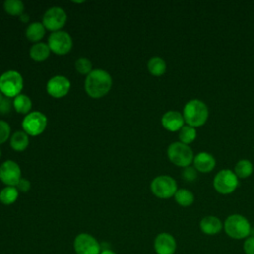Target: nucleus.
<instances>
[{
	"instance_id": "1",
	"label": "nucleus",
	"mask_w": 254,
	"mask_h": 254,
	"mask_svg": "<svg viewBox=\"0 0 254 254\" xmlns=\"http://www.w3.org/2000/svg\"><path fill=\"white\" fill-rule=\"evenodd\" d=\"M112 77L108 71L96 68L86 75L84 88L88 96L91 98H101L105 96L111 89Z\"/></svg>"
},
{
	"instance_id": "2",
	"label": "nucleus",
	"mask_w": 254,
	"mask_h": 254,
	"mask_svg": "<svg viewBox=\"0 0 254 254\" xmlns=\"http://www.w3.org/2000/svg\"><path fill=\"white\" fill-rule=\"evenodd\" d=\"M208 107L200 99L189 100L183 110V116L185 122L192 127H199L203 125L208 118Z\"/></svg>"
},
{
	"instance_id": "3",
	"label": "nucleus",
	"mask_w": 254,
	"mask_h": 254,
	"mask_svg": "<svg viewBox=\"0 0 254 254\" xmlns=\"http://www.w3.org/2000/svg\"><path fill=\"white\" fill-rule=\"evenodd\" d=\"M223 228L225 233L233 239L246 238L251 231V225L248 219L241 214H231L224 220Z\"/></svg>"
},
{
	"instance_id": "4",
	"label": "nucleus",
	"mask_w": 254,
	"mask_h": 254,
	"mask_svg": "<svg viewBox=\"0 0 254 254\" xmlns=\"http://www.w3.org/2000/svg\"><path fill=\"white\" fill-rule=\"evenodd\" d=\"M23 86V76L17 70L10 69L0 75V91L5 97L14 98L21 94Z\"/></svg>"
},
{
	"instance_id": "5",
	"label": "nucleus",
	"mask_w": 254,
	"mask_h": 254,
	"mask_svg": "<svg viewBox=\"0 0 254 254\" xmlns=\"http://www.w3.org/2000/svg\"><path fill=\"white\" fill-rule=\"evenodd\" d=\"M169 160L178 167L186 168L190 166L193 161V152L191 148L182 142H173L167 149Z\"/></svg>"
},
{
	"instance_id": "6",
	"label": "nucleus",
	"mask_w": 254,
	"mask_h": 254,
	"mask_svg": "<svg viewBox=\"0 0 254 254\" xmlns=\"http://www.w3.org/2000/svg\"><path fill=\"white\" fill-rule=\"evenodd\" d=\"M151 191L159 198H170L175 195L178 190L177 182L168 175H160L153 179L150 185Z\"/></svg>"
},
{
	"instance_id": "7",
	"label": "nucleus",
	"mask_w": 254,
	"mask_h": 254,
	"mask_svg": "<svg viewBox=\"0 0 254 254\" xmlns=\"http://www.w3.org/2000/svg\"><path fill=\"white\" fill-rule=\"evenodd\" d=\"M48 124L47 116L41 111H31L25 115L22 121V128L29 136H38L42 134Z\"/></svg>"
},
{
	"instance_id": "8",
	"label": "nucleus",
	"mask_w": 254,
	"mask_h": 254,
	"mask_svg": "<svg viewBox=\"0 0 254 254\" xmlns=\"http://www.w3.org/2000/svg\"><path fill=\"white\" fill-rule=\"evenodd\" d=\"M237 186L238 178L235 173L229 169L220 170L213 178V187L219 193H231L235 190Z\"/></svg>"
},
{
	"instance_id": "9",
	"label": "nucleus",
	"mask_w": 254,
	"mask_h": 254,
	"mask_svg": "<svg viewBox=\"0 0 254 254\" xmlns=\"http://www.w3.org/2000/svg\"><path fill=\"white\" fill-rule=\"evenodd\" d=\"M66 20H67V15L65 11L59 6H54L49 8L44 13L42 23L46 28V30H49L53 33L57 31H61L64 27Z\"/></svg>"
},
{
	"instance_id": "10",
	"label": "nucleus",
	"mask_w": 254,
	"mask_h": 254,
	"mask_svg": "<svg viewBox=\"0 0 254 254\" xmlns=\"http://www.w3.org/2000/svg\"><path fill=\"white\" fill-rule=\"evenodd\" d=\"M72 44L71 36L63 30L51 33L48 39V46L51 52L59 56H64L69 53Z\"/></svg>"
},
{
	"instance_id": "11",
	"label": "nucleus",
	"mask_w": 254,
	"mask_h": 254,
	"mask_svg": "<svg viewBox=\"0 0 254 254\" xmlns=\"http://www.w3.org/2000/svg\"><path fill=\"white\" fill-rule=\"evenodd\" d=\"M73 248L76 254H100L99 242L88 233H79L73 241Z\"/></svg>"
},
{
	"instance_id": "12",
	"label": "nucleus",
	"mask_w": 254,
	"mask_h": 254,
	"mask_svg": "<svg viewBox=\"0 0 254 254\" xmlns=\"http://www.w3.org/2000/svg\"><path fill=\"white\" fill-rule=\"evenodd\" d=\"M21 175L20 166L12 160L4 161L0 166V181L6 186L15 187L21 180Z\"/></svg>"
},
{
	"instance_id": "13",
	"label": "nucleus",
	"mask_w": 254,
	"mask_h": 254,
	"mask_svg": "<svg viewBox=\"0 0 254 254\" xmlns=\"http://www.w3.org/2000/svg\"><path fill=\"white\" fill-rule=\"evenodd\" d=\"M70 81L64 75H55L51 77L46 85L47 92L54 98L64 97L70 89Z\"/></svg>"
},
{
	"instance_id": "14",
	"label": "nucleus",
	"mask_w": 254,
	"mask_h": 254,
	"mask_svg": "<svg viewBox=\"0 0 254 254\" xmlns=\"http://www.w3.org/2000/svg\"><path fill=\"white\" fill-rule=\"evenodd\" d=\"M154 249L157 254H174L177 249L175 237L168 233H159L154 240Z\"/></svg>"
},
{
	"instance_id": "15",
	"label": "nucleus",
	"mask_w": 254,
	"mask_h": 254,
	"mask_svg": "<svg viewBox=\"0 0 254 254\" xmlns=\"http://www.w3.org/2000/svg\"><path fill=\"white\" fill-rule=\"evenodd\" d=\"M161 122L165 129L171 132H175V131H180V129L184 126L185 119L183 114L180 111L169 110L163 114Z\"/></svg>"
},
{
	"instance_id": "16",
	"label": "nucleus",
	"mask_w": 254,
	"mask_h": 254,
	"mask_svg": "<svg viewBox=\"0 0 254 254\" xmlns=\"http://www.w3.org/2000/svg\"><path fill=\"white\" fill-rule=\"evenodd\" d=\"M193 166L196 171L201 173H208L215 167V158L206 152H200L193 157Z\"/></svg>"
},
{
	"instance_id": "17",
	"label": "nucleus",
	"mask_w": 254,
	"mask_h": 254,
	"mask_svg": "<svg viewBox=\"0 0 254 254\" xmlns=\"http://www.w3.org/2000/svg\"><path fill=\"white\" fill-rule=\"evenodd\" d=\"M199 227L204 234L215 235L221 231L223 225L218 217L214 215H207L200 220Z\"/></svg>"
},
{
	"instance_id": "18",
	"label": "nucleus",
	"mask_w": 254,
	"mask_h": 254,
	"mask_svg": "<svg viewBox=\"0 0 254 254\" xmlns=\"http://www.w3.org/2000/svg\"><path fill=\"white\" fill-rule=\"evenodd\" d=\"M46 34V28L44 27L42 22H33L31 23L25 32L26 38L33 42V43H39Z\"/></svg>"
},
{
	"instance_id": "19",
	"label": "nucleus",
	"mask_w": 254,
	"mask_h": 254,
	"mask_svg": "<svg viewBox=\"0 0 254 254\" xmlns=\"http://www.w3.org/2000/svg\"><path fill=\"white\" fill-rule=\"evenodd\" d=\"M10 146L16 152H23L29 146V135L24 131H16L10 137Z\"/></svg>"
},
{
	"instance_id": "20",
	"label": "nucleus",
	"mask_w": 254,
	"mask_h": 254,
	"mask_svg": "<svg viewBox=\"0 0 254 254\" xmlns=\"http://www.w3.org/2000/svg\"><path fill=\"white\" fill-rule=\"evenodd\" d=\"M51 54V50L48 46V44L39 42L34 44L29 51V55L32 60L36 62H43L49 58Z\"/></svg>"
},
{
	"instance_id": "21",
	"label": "nucleus",
	"mask_w": 254,
	"mask_h": 254,
	"mask_svg": "<svg viewBox=\"0 0 254 254\" xmlns=\"http://www.w3.org/2000/svg\"><path fill=\"white\" fill-rule=\"evenodd\" d=\"M13 108L16 112L20 114L27 115L31 112L32 109V100L31 98L26 94H19L13 99Z\"/></svg>"
},
{
	"instance_id": "22",
	"label": "nucleus",
	"mask_w": 254,
	"mask_h": 254,
	"mask_svg": "<svg viewBox=\"0 0 254 254\" xmlns=\"http://www.w3.org/2000/svg\"><path fill=\"white\" fill-rule=\"evenodd\" d=\"M147 67L151 74L155 76H161L166 72L167 64L163 58L155 56L148 61Z\"/></svg>"
},
{
	"instance_id": "23",
	"label": "nucleus",
	"mask_w": 254,
	"mask_h": 254,
	"mask_svg": "<svg viewBox=\"0 0 254 254\" xmlns=\"http://www.w3.org/2000/svg\"><path fill=\"white\" fill-rule=\"evenodd\" d=\"M19 196V191L16 187L6 186L0 190V202L5 205L13 204Z\"/></svg>"
},
{
	"instance_id": "24",
	"label": "nucleus",
	"mask_w": 254,
	"mask_h": 254,
	"mask_svg": "<svg viewBox=\"0 0 254 254\" xmlns=\"http://www.w3.org/2000/svg\"><path fill=\"white\" fill-rule=\"evenodd\" d=\"M174 197L176 202L184 207L191 205L194 201L193 193L188 189H178Z\"/></svg>"
},
{
	"instance_id": "25",
	"label": "nucleus",
	"mask_w": 254,
	"mask_h": 254,
	"mask_svg": "<svg viewBox=\"0 0 254 254\" xmlns=\"http://www.w3.org/2000/svg\"><path fill=\"white\" fill-rule=\"evenodd\" d=\"M253 172V165L252 163L247 159H241L239 160L234 167V173L237 176V178H247L249 177Z\"/></svg>"
},
{
	"instance_id": "26",
	"label": "nucleus",
	"mask_w": 254,
	"mask_h": 254,
	"mask_svg": "<svg viewBox=\"0 0 254 254\" xmlns=\"http://www.w3.org/2000/svg\"><path fill=\"white\" fill-rule=\"evenodd\" d=\"M3 8L7 14L20 17L24 13L25 6L20 0H6L3 4Z\"/></svg>"
},
{
	"instance_id": "27",
	"label": "nucleus",
	"mask_w": 254,
	"mask_h": 254,
	"mask_svg": "<svg viewBox=\"0 0 254 254\" xmlns=\"http://www.w3.org/2000/svg\"><path fill=\"white\" fill-rule=\"evenodd\" d=\"M195 137H196V130L194 127L187 124L180 129V132H179L180 142L189 145L194 141Z\"/></svg>"
},
{
	"instance_id": "28",
	"label": "nucleus",
	"mask_w": 254,
	"mask_h": 254,
	"mask_svg": "<svg viewBox=\"0 0 254 254\" xmlns=\"http://www.w3.org/2000/svg\"><path fill=\"white\" fill-rule=\"evenodd\" d=\"M76 71L82 75H88L92 71V63L87 58H78L74 63Z\"/></svg>"
},
{
	"instance_id": "29",
	"label": "nucleus",
	"mask_w": 254,
	"mask_h": 254,
	"mask_svg": "<svg viewBox=\"0 0 254 254\" xmlns=\"http://www.w3.org/2000/svg\"><path fill=\"white\" fill-rule=\"evenodd\" d=\"M11 137V127L8 122L0 120V145Z\"/></svg>"
},
{
	"instance_id": "30",
	"label": "nucleus",
	"mask_w": 254,
	"mask_h": 254,
	"mask_svg": "<svg viewBox=\"0 0 254 254\" xmlns=\"http://www.w3.org/2000/svg\"><path fill=\"white\" fill-rule=\"evenodd\" d=\"M182 177L186 181H189V182L194 181L196 179V177H197L196 169L194 167H191V166H188V167L184 168L183 172H182Z\"/></svg>"
},
{
	"instance_id": "31",
	"label": "nucleus",
	"mask_w": 254,
	"mask_h": 254,
	"mask_svg": "<svg viewBox=\"0 0 254 254\" xmlns=\"http://www.w3.org/2000/svg\"><path fill=\"white\" fill-rule=\"evenodd\" d=\"M13 107V101L9 97H4V99L0 102V114L5 115L8 114Z\"/></svg>"
},
{
	"instance_id": "32",
	"label": "nucleus",
	"mask_w": 254,
	"mask_h": 254,
	"mask_svg": "<svg viewBox=\"0 0 254 254\" xmlns=\"http://www.w3.org/2000/svg\"><path fill=\"white\" fill-rule=\"evenodd\" d=\"M243 251L245 254H254V236L245 239L243 243Z\"/></svg>"
},
{
	"instance_id": "33",
	"label": "nucleus",
	"mask_w": 254,
	"mask_h": 254,
	"mask_svg": "<svg viewBox=\"0 0 254 254\" xmlns=\"http://www.w3.org/2000/svg\"><path fill=\"white\" fill-rule=\"evenodd\" d=\"M15 187L19 192H27L31 189V183L29 180L21 178V180L18 182V184Z\"/></svg>"
},
{
	"instance_id": "34",
	"label": "nucleus",
	"mask_w": 254,
	"mask_h": 254,
	"mask_svg": "<svg viewBox=\"0 0 254 254\" xmlns=\"http://www.w3.org/2000/svg\"><path fill=\"white\" fill-rule=\"evenodd\" d=\"M19 19H20V21L22 22V23H28V21H29V15L28 14H25V13H23L20 17H19Z\"/></svg>"
},
{
	"instance_id": "35",
	"label": "nucleus",
	"mask_w": 254,
	"mask_h": 254,
	"mask_svg": "<svg viewBox=\"0 0 254 254\" xmlns=\"http://www.w3.org/2000/svg\"><path fill=\"white\" fill-rule=\"evenodd\" d=\"M100 254H116V253L110 249H103V250H101Z\"/></svg>"
},
{
	"instance_id": "36",
	"label": "nucleus",
	"mask_w": 254,
	"mask_h": 254,
	"mask_svg": "<svg viewBox=\"0 0 254 254\" xmlns=\"http://www.w3.org/2000/svg\"><path fill=\"white\" fill-rule=\"evenodd\" d=\"M4 97H5V96H4V95H3V93L0 91V102L4 99Z\"/></svg>"
},
{
	"instance_id": "37",
	"label": "nucleus",
	"mask_w": 254,
	"mask_h": 254,
	"mask_svg": "<svg viewBox=\"0 0 254 254\" xmlns=\"http://www.w3.org/2000/svg\"><path fill=\"white\" fill-rule=\"evenodd\" d=\"M1 156H2V152H1V149H0V158H1Z\"/></svg>"
}]
</instances>
